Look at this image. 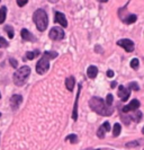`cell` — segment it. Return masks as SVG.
I'll list each match as a JSON object with an SVG mask.
<instances>
[{"instance_id": "23", "label": "cell", "mask_w": 144, "mask_h": 150, "mask_svg": "<svg viewBox=\"0 0 144 150\" xmlns=\"http://www.w3.org/2000/svg\"><path fill=\"white\" fill-rule=\"evenodd\" d=\"M113 100H114L113 95H112V94H108V95H107V97H106V102H105V104H106L107 106H112Z\"/></svg>"}, {"instance_id": "18", "label": "cell", "mask_w": 144, "mask_h": 150, "mask_svg": "<svg viewBox=\"0 0 144 150\" xmlns=\"http://www.w3.org/2000/svg\"><path fill=\"white\" fill-rule=\"evenodd\" d=\"M135 112H136V115L134 114V115H131V116H129V120H133V121H135V122H140V121L142 120V113L140 112L138 110H136Z\"/></svg>"}, {"instance_id": "8", "label": "cell", "mask_w": 144, "mask_h": 150, "mask_svg": "<svg viewBox=\"0 0 144 150\" xmlns=\"http://www.w3.org/2000/svg\"><path fill=\"white\" fill-rule=\"evenodd\" d=\"M129 95H131V90L129 88L124 87L123 85L118 87V97L122 99V102H126L129 99Z\"/></svg>"}, {"instance_id": "37", "label": "cell", "mask_w": 144, "mask_h": 150, "mask_svg": "<svg viewBox=\"0 0 144 150\" xmlns=\"http://www.w3.org/2000/svg\"><path fill=\"white\" fill-rule=\"evenodd\" d=\"M0 1H1V0H0Z\"/></svg>"}, {"instance_id": "30", "label": "cell", "mask_w": 144, "mask_h": 150, "mask_svg": "<svg viewBox=\"0 0 144 150\" xmlns=\"http://www.w3.org/2000/svg\"><path fill=\"white\" fill-rule=\"evenodd\" d=\"M107 77L113 78V77H114V71H113V70H108V71H107Z\"/></svg>"}, {"instance_id": "25", "label": "cell", "mask_w": 144, "mask_h": 150, "mask_svg": "<svg viewBox=\"0 0 144 150\" xmlns=\"http://www.w3.org/2000/svg\"><path fill=\"white\" fill-rule=\"evenodd\" d=\"M8 42L4 38H0V47H8Z\"/></svg>"}, {"instance_id": "31", "label": "cell", "mask_w": 144, "mask_h": 150, "mask_svg": "<svg viewBox=\"0 0 144 150\" xmlns=\"http://www.w3.org/2000/svg\"><path fill=\"white\" fill-rule=\"evenodd\" d=\"M116 85H117V83H115V81H113V83H112V85H110V86H112V88H115V87H116Z\"/></svg>"}, {"instance_id": "1", "label": "cell", "mask_w": 144, "mask_h": 150, "mask_svg": "<svg viewBox=\"0 0 144 150\" xmlns=\"http://www.w3.org/2000/svg\"><path fill=\"white\" fill-rule=\"evenodd\" d=\"M89 106L93 112L99 114V115H103V116H110L114 113V110L110 106H107L105 104V102L100 97L91 98L89 100Z\"/></svg>"}, {"instance_id": "36", "label": "cell", "mask_w": 144, "mask_h": 150, "mask_svg": "<svg viewBox=\"0 0 144 150\" xmlns=\"http://www.w3.org/2000/svg\"><path fill=\"white\" fill-rule=\"evenodd\" d=\"M0 116H1V113H0Z\"/></svg>"}, {"instance_id": "10", "label": "cell", "mask_w": 144, "mask_h": 150, "mask_svg": "<svg viewBox=\"0 0 144 150\" xmlns=\"http://www.w3.org/2000/svg\"><path fill=\"white\" fill-rule=\"evenodd\" d=\"M81 93V83L78 85V93H77L76 102H74V106H73V111H72V119L73 121L78 120V103H79V96Z\"/></svg>"}, {"instance_id": "35", "label": "cell", "mask_w": 144, "mask_h": 150, "mask_svg": "<svg viewBox=\"0 0 144 150\" xmlns=\"http://www.w3.org/2000/svg\"><path fill=\"white\" fill-rule=\"evenodd\" d=\"M0 98H1V94H0Z\"/></svg>"}, {"instance_id": "5", "label": "cell", "mask_w": 144, "mask_h": 150, "mask_svg": "<svg viewBox=\"0 0 144 150\" xmlns=\"http://www.w3.org/2000/svg\"><path fill=\"white\" fill-rule=\"evenodd\" d=\"M48 36H50L51 40H54V41H60V40H63V38H64L65 33H64L63 28H61V27H53L52 30H50Z\"/></svg>"}, {"instance_id": "32", "label": "cell", "mask_w": 144, "mask_h": 150, "mask_svg": "<svg viewBox=\"0 0 144 150\" xmlns=\"http://www.w3.org/2000/svg\"><path fill=\"white\" fill-rule=\"evenodd\" d=\"M48 1H51V2H56V1H59V0H48Z\"/></svg>"}, {"instance_id": "13", "label": "cell", "mask_w": 144, "mask_h": 150, "mask_svg": "<svg viewBox=\"0 0 144 150\" xmlns=\"http://www.w3.org/2000/svg\"><path fill=\"white\" fill-rule=\"evenodd\" d=\"M20 35H22V38H23L24 41H30V42H34V41H35V38L33 36V34L30 33V30H25V28L22 30Z\"/></svg>"}, {"instance_id": "27", "label": "cell", "mask_w": 144, "mask_h": 150, "mask_svg": "<svg viewBox=\"0 0 144 150\" xmlns=\"http://www.w3.org/2000/svg\"><path fill=\"white\" fill-rule=\"evenodd\" d=\"M138 146V142L137 141H132V142L126 143V147L127 148H133V147H137Z\"/></svg>"}, {"instance_id": "6", "label": "cell", "mask_w": 144, "mask_h": 150, "mask_svg": "<svg viewBox=\"0 0 144 150\" xmlns=\"http://www.w3.org/2000/svg\"><path fill=\"white\" fill-rule=\"evenodd\" d=\"M117 45L123 47L126 52H133L134 51V43H133V41H131L129 38H123V40L117 41Z\"/></svg>"}, {"instance_id": "17", "label": "cell", "mask_w": 144, "mask_h": 150, "mask_svg": "<svg viewBox=\"0 0 144 150\" xmlns=\"http://www.w3.org/2000/svg\"><path fill=\"white\" fill-rule=\"evenodd\" d=\"M136 19H137V16L136 15H129V16H126L125 18H123L122 21L124 23H126V24H133V23H135L136 22Z\"/></svg>"}, {"instance_id": "16", "label": "cell", "mask_w": 144, "mask_h": 150, "mask_svg": "<svg viewBox=\"0 0 144 150\" xmlns=\"http://www.w3.org/2000/svg\"><path fill=\"white\" fill-rule=\"evenodd\" d=\"M6 16H7V7L6 6H2V7L0 8V24L5 23Z\"/></svg>"}, {"instance_id": "9", "label": "cell", "mask_w": 144, "mask_h": 150, "mask_svg": "<svg viewBox=\"0 0 144 150\" xmlns=\"http://www.w3.org/2000/svg\"><path fill=\"white\" fill-rule=\"evenodd\" d=\"M140 105H141V104H140V102H138L137 99H133L129 105H126L123 107V112L129 113V112H131V111H136V110L140 108Z\"/></svg>"}, {"instance_id": "28", "label": "cell", "mask_w": 144, "mask_h": 150, "mask_svg": "<svg viewBox=\"0 0 144 150\" xmlns=\"http://www.w3.org/2000/svg\"><path fill=\"white\" fill-rule=\"evenodd\" d=\"M27 2H28V0H17V5H18L19 7H24Z\"/></svg>"}, {"instance_id": "20", "label": "cell", "mask_w": 144, "mask_h": 150, "mask_svg": "<svg viewBox=\"0 0 144 150\" xmlns=\"http://www.w3.org/2000/svg\"><path fill=\"white\" fill-rule=\"evenodd\" d=\"M37 55H39V51L36 50V51H33V52H27L26 53V58L28 59V60H33V59H35Z\"/></svg>"}, {"instance_id": "2", "label": "cell", "mask_w": 144, "mask_h": 150, "mask_svg": "<svg viewBox=\"0 0 144 150\" xmlns=\"http://www.w3.org/2000/svg\"><path fill=\"white\" fill-rule=\"evenodd\" d=\"M56 57H58V53L52 52V51H46L43 53V57L36 63V68H35L38 75H44L45 72H47V70L50 68V60L55 59Z\"/></svg>"}, {"instance_id": "22", "label": "cell", "mask_w": 144, "mask_h": 150, "mask_svg": "<svg viewBox=\"0 0 144 150\" xmlns=\"http://www.w3.org/2000/svg\"><path fill=\"white\" fill-rule=\"evenodd\" d=\"M65 140H69L72 144H74V143L78 142V137H77V134H70V135L67 137V139H65Z\"/></svg>"}, {"instance_id": "7", "label": "cell", "mask_w": 144, "mask_h": 150, "mask_svg": "<svg viewBox=\"0 0 144 150\" xmlns=\"http://www.w3.org/2000/svg\"><path fill=\"white\" fill-rule=\"evenodd\" d=\"M109 130H110V124H109L108 121H106V122H104L101 124V127H99L98 131H97V137H98L99 139H104L106 132H108Z\"/></svg>"}, {"instance_id": "12", "label": "cell", "mask_w": 144, "mask_h": 150, "mask_svg": "<svg viewBox=\"0 0 144 150\" xmlns=\"http://www.w3.org/2000/svg\"><path fill=\"white\" fill-rule=\"evenodd\" d=\"M54 22L59 23L62 27H67L68 26V21L65 18V16L60 11H55V17H54Z\"/></svg>"}, {"instance_id": "3", "label": "cell", "mask_w": 144, "mask_h": 150, "mask_svg": "<svg viewBox=\"0 0 144 150\" xmlns=\"http://www.w3.org/2000/svg\"><path fill=\"white\" fill-rule=\"evenodd\" d=\"M33 21L39 32H44L47 28L48 18H47V14L45 13L44 9H36L33 14Z\"/></svg>"}, {"instance_id": "33", "label": "cell", "mask_w": 144, "mask_h": 150, "mask_svg": "<svg viewBox=\"0 0 144 150\" xmlns=\"http://www.w3.org/2000/svg\"><path fill=\"white\" fill-rule=\"evenodd\" d=\"M100 1H101V2H107L108 0H100Z\"/></svg>"}, {"instance_id": "15", "label": "cell", "mask_w": 144, "mask_h": 150, "mask_svg": "<svg viewBox=\"0 0 144 150\" xmlns=\"http://www.w3.org/2000/svg\"><path fill=\"white\" fill-rule=\"evenodd\" d=\"M74 83H76V80H74V77H68L67 80H65V87L68 88V90H73V87H74Z\"/></svg>"}, {"instance_id": "4", "label": "cell", "mask_w": 144, "mask_h": 150, "mask_svg": "<svg viewBox=\"0 0 144 150\" xmlns=\"http://www.w3.org/2000/svg\"><path fill=\"white\" fill-rule=\"evenodd\" d=\"M30 74V67H27V66L20 67L16 71L15 74H14V77H13L14 83H15L16 86H23L24 83H26V80H27Z\"/></svg>"}, {"instance_id": "29", "label": "cell", "mask_w": 144, "mask_h": 150, "mask_svg": "<svg viewBox=\"0 0 144 150\" xmlns=\"http://www.w3.org/2000/svg\"><path fill=\"white\" fill-rule=\"evenodd\" d=\"M9 62L11 63V66L14 68H17V61L15 59H13V58H9Z\"/></svg>"}, {"instance_id": "24", "label": "cell", "mask_w": 144, "mask_h": 150, "mask_svg": "<svg viewBox=\"0 0 144 150\" xmlns=\"http://www.w3.org/2000/svg\"><path fill=\"white\" fill-rule=\"evenodd\" d=\"M138 63H140V61H138V59H133V60L131 61V67L133 68V69H137L138 68Z\"/></svg>"}, {"instance_id": "21", "label": "cell", "mask_w": 144, "mask_h": 150, "mask_svg": "<svg viewBox=\"0 0 144 150\" xmlns=\"http://www.w3.org/2000/svg\"><path fill=\"white\" fill-rule=\"evenodd\" d=\"M5 30H6V33L8 34L9 38H14V28H13L10 25H7V26H5Z\"/></svg>"}, {"instance_id": "34", "label": "cell", "mask_w": 144, "mask_h": 150, "mask_svg": "<svg viewBox=\"0 0 144 150\" xmlns=\"http://www.w3.org/2000/svg\"><path fill=\"white\" fill-rule=\"evenodd\" d=\"M91 150H100V149H91Z\"/></svg>"}, {"instance_id": "11", "label": "cell", "mask_w": 144, "mask_h": 150, "mask_svg": "<svg viewBox=\"0 0 144 150\" xmlns=\"http://www.w3.org/2000/svg\"><path fill=\"white\" fill-rule=\"evenodd\" d=\"M22 102H23V97L20 95H14V96H11V98H10V106H11L13 111H16L19 107V105L22 104Z\"/></svg>"}, {"instance_id": "19", "label": "cell", "mask_w": 144, "mask_h": 150, "mask_svg": "<svg viewBox=\"0 0 144 150\" xmlns=\"http://www.w3.org/2000/svg\"><path fill=\"white\" fill-rule=\"evenodd\" d=\"M121 131H122V127L119 123H116L114 125V129H113V135L114 137H118L121 134Z\"/></svg>"}, {"instance_id": "26", "label": "cell", "mask_w": 144, "mask_h": 150, "mask_svg": "<svg viewBox=\"0 0 144 150\" xmlns=\"http://www.w3.org/2000/svg\"><path fill=\"white\" fill-rule=\"evenodd\" d=\"M129 89H134V90H140V87H138V85L135 83H131L129 85Z\"/></svg>"}, {"instance_id": "14", "label": "cell", "mask_w": 144, "mask_h": 150, "mask_svg": "<svg viewBox=\"0 0 144 150\" xmlns=\"http://www.w3.org/2000/svg\"><path fill=\"white\" fill-rule=\"evenodd\" d=\"M97 74H98V69H97V67H95V66H90V67L87 69V75H88V77L91 78V79L96 78V77H97Z\"/></svg>"}]
</instances>
